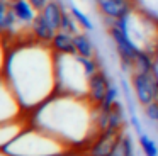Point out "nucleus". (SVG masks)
Returning <instances> with one entry per match:
<instances>
[{"label":"nucleus","mask_w":158,"mask_h":156,"mask_svg":"<svg viewBox=\"0 0 158 156\" xmlns=\"http://www.w3.org/2000/svg\"><path fill=\"white\" fill-rule=\"evenodd\" d=\"M133 87L138 100L141 105H150L151 102L158 100V85H156V76L155 71H136L133 75Z\"/></svg>","instance_id":"f257e3e1"},{"label":"nucleus","mask_w":158,"mask_h":156,"mask_svg":"<svg viewBox=\"0 0 158 156\" xmlns=\"http://www.w3.org/2000/svg\"><path fill=\"white\" fill-rule=\"evenodd\" d=\"M110 36H112V41H114V44H116L117 53H119L121 63H123L124 68L127 70L129 66L134 64L136 56H138V53H139L141 49L129 39V36H127L126 32H123V31H121L117 26H114V24L110 26Z\"/></svg>","instance_id":"f03ea898"},{"label":"nucleus","mask_w":158,"mask_h":156,"mask_svg":"<svg viewBox=\"0 0 158 156\" xmlns=\"http://www.w3.org/2000/svg\"><path fill=\"white\" fill-rule=\"evenodd\" d=\"M121 136L117 134V131H112V129H106L102 134H99V139L94 142L89 148V156H109L112 153L116 142L119 141Z\"/></svg>","instance_id":"7ed1b4c3"},{"label":"nucleus","mask_w":158,"mask_h":156,"mask_svg":"<svg viewBox=\"0 0 158 156\" xmlns=\"http://www.w3.org/2000/svg\"><path fill=\"white\" fill-rule=\"evenodd\" d=\"M97 7L106 17L110 19H121L133 12L129 0H97Z\"/></svg>","instance_id":"20e7f679"},{"label":"nucleus","mask_w":158,"mask_h":156,"mask_svg":"<svg viewBox=\"0 0 158 156\" xmlns=\"http://www.w3.org/2000/svg\"><path fill=\"white\" fill-rule=\"evenodd\" d=\"M109 85H110V81L107 80L106 73L97 70L89 78V100L100 105V102L104 100L107 90H109Z\"/></svg>","instance_id":"39448f33"},{"label":"nucleus","mask_w":158,"mask_h":156,"mask_svg":"<svg viewBox=\"0 0 158 156\" xmlns=\"http://www.w3.org/2000/svg\"><path fill=\"white\" fill-rule=\"evenodd\" d=\"M51 46L55 51H58L61 54H78L75 46V36H72L70 32H65V31H60V32L55 34Z\"/></svg>","instance_id":"423d86ee"},{"label":"nucleus","mask_w":158,"mask_h":156,"mask_svg":"<svg viewBox=\"0 0 158 156\" xmlns=\"http://www.w3.org/2000/svg\"><path fill=\"white\" fill-rule=\"evenodd\" d=\"M32 31H34V36L39 41H44V43H51L55 34H56V31L49 26V22L43 15V12L36 14L34 20H32Z\"/></svg>","instance_id":"0eeeda50"},{"label":"nucleus","mask_w":158,"mask_h":156,"mask_svg":"<svg viewBox=\"0 0 158 156\" xmlns=\"http://www.w3.org/2000/svg\"><path fill=\"white\" fill-rule=\"evenodd\" d=\"M10 10L15 14L17 20H21V22H32L36 17L34 7L31 5L29 0H14V2H10Z\"/></svg>","instance_id":"6e6552de"},{"label":"nucleus","mask_w":158,"mask_h":156,"mask_svg":"<svg viewBox=\"0 0 158 156\" xmlns=\"http://www.w3.org/2000/svg\"><path fill=\"white\" fill-rule=\"evenodd\" d=\"M43 15L46 17V20L49 22V26L53 27L55 31H60L61 29V15H63V10L60 9L58 2H55V0H51V2H48V5L44 7V9L41 10Z\"/></svg>","instance_id":"1a4fd4ad"},{"label":"nucleus","mask_w":158,"mask_h":156,"mask_svg":"<svg viewBox=\"0 0 158 156\" xmlns=\"http://www.w3.org/2000/svg\"><path fill=\"white\" fill-rule=\"evenodd\" d=\"M123 122H124V105L121 104V102H116L114 107L110 109V112H109V127L107 129L119 131Z\"/></svg>","instance_id":"9d476101"},{"label":"nucleus","mask_w":158,"mask_h":156,"mask_svg":"<svg viewBox=\"0 0 158 156\" xmlns=\"http://www.w3.org/2000/svg\"><path fill=\"white\" fill-rule=\"evenodd\" d=\"M75 46H77V53L80 56H87V58H92L94 56V47L90 39L85 36V34H75Z\"/></svg>","instance_id":"9b49d317"},{"label":"nucleus","mask_w":158,"mask_h":156,"mask_svg":"<svg viewBox=\"0 0 158 156\" xmlns=\"http://www.w3.org/2000/svg\"><path fill=\"white\" fill-rule=\"evenodd\" d=\"M116 97H117V87L110 83L109 85V90H107L104 100L100 102L99 109H100V110H106V112H110V109L114 107V104H116Z\"/></svg>","instance_id":"f8f14e48"},{"label":"nucleus","mask_w":158,"mask_h":156,"mask_svg":"<svg viewBox=\"0 0 158 156\" xmlns=\"http://www.w3.org/2000/svg\"><path fill=\"white\" fill-rule=\"evenodd\" d=\"M139 144H141L143 153L146 156H158V148H156V144H155L153 139H150V136H146V134L141 132L139 134Z\"/></svg>","instance_id":"ddd939ff"},{"label":"nucleus","mask_w":158,"mask_h":156,"mask_svg":"<svg viewBox=\"0 0 158 156\" xmlns=\"http://www.w3.org/2000/svg\"><path fill=\"white\" fill-rule=\"evenodd\" d=\"M75 17H73L72 12H65L63 10V15H61V31L70 34H78V29H77V24H75Z\"/></svg>","instance_id":"4468645a"},{"label":"nucleus","mask_w":158,"mask_h":156,"mask_svg":"<svg viewBox=\"0 0 158 156\" xmlns=\"http://www.w3.org/2000/svg\"><path fill=\"white\" fill-rule=\"evenodd\" d=\"M70 10H72V14H73V17H75L77 22L82 24L83 29H87V31H92V29H94V26H92V22H90V19H89V17H87L80 9H77L75 5H70Z\"/></svg>","instance_id":"2eb2a0df"},{"label":"nucleus","mask_w":158,"mask_h":156,"mask_svg":"<svg viewBox=\"0 0 158 156\" xmlns=\"http://www.w3.org/2000/svg\"><path fill=\"white\" fill-rule=\"evenodd\" d=\"M144 114L148 115V119L158 122V100L156 102H151L150 105H146V107H144Z\"/></svg>","instance_id":"dca6fc26"},{"label":"nucleus","mask_w":158,"mask_h":156,"mask_svg":"<svg viewBox=\"0 0 158 156\" xmlns=\"http://www.w3.org/2000/svg\"><path fill=\"white\" fill-rule=\"evenodd\" d=\"M109 156H126V151H124V144H123V136H121L119 141L116 142V146H114L112 153H110Z\"/></svg>","instance_id":"f3484780"},{"label":"nucleus","mask_w":158,"mask_h":156,"mask_svg":"<svg viewBox=\"0 0 158 156\" xmlns=\"http://www.w3.org/2000/svg\"><path fill=\"white\" fill-rule=\"evenodd\" d=\"M123 144H124L126 156H134V154H133V142H131V138H129V136H124V138H123Z\"/></svg>","instance_id":"a211bd4d"},{"label":"nucleus","mask_w":158,"mask_h":156,"mask_svg":"<svg viewBox=\"0 0 158 156\" xmlns=\"http://www.w3.org/2000/svg\"><path fill=\"white\" fill-rule=\"evenodd\" d=\"M31 2V5L34 7V10H43L46 5H48L49 0H29Z\"/></svg>","instance_id":"6ab92c4d"},{"label":"nucleus","mask_w":158,"mask_h":156,"mask_svg":"<svg viewBox=\"0 0 158 156\" xmlns=\"http://www.w3.org/2000/svg\"><path fill=\"white\" fill-rule=\"evenodd\" d=\"M10 2H14V0H10Z\"/></svg>","instance_id":"aec40b11"}]
</instances>
